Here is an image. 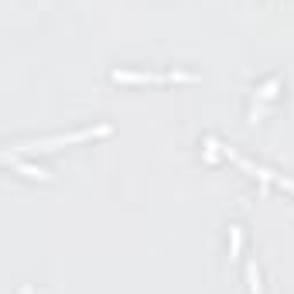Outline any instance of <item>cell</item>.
I'll list each match as a JSON object with an SVG mask.
<instances>
[{"mask_svg": "<svg viewBox=\"0 0 294 294\" xmlns=\"http://www.w3.org/2000/svg\"><path fill=\"white\" fill-rule=\"evenodd\" d=\"M117 82H195L188 72H171V76H154V72H113Z\"/></svg>", "mask_w": 294, "mask_h": 294, "instance_id": "6da1fadb", "label": "cell"}, {"mask_svg": "<svg viewBox=\"0 0 294 294\" xmlns=\"http://www.w3.org/2000/svg\"><path fill=\"white\" fill-rule=\"evenodd\" d=\"M246 277H250V294H260V274H256V263L246 267Z\"/></svg>", "mask_w": 294, "mask_h": 294, "instance_id": "7a4b0ae2", "label": "cell"}]
</instances>
